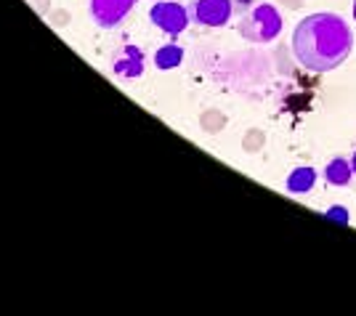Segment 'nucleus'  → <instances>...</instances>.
I'll use <instances>...</instances> for the list:
<instances>
[{"label":"nucleus","instance_id":"obj_4","mask_svg":"<svg viewBox=\"0 0 356 316\" xmlns=\"http://www.w3.org/2000/svg\"><path fill=\"white\" fill-rule=\"evenodd\" d=\"M234 16V0H192V19L202 27H223Z\"/></svg>","mask_w":356,"mask_h":316},{"label":"nucleus","instance_id":"obj_10","mask_svg":"<svg viewBox=\"0 0 356 316\" xmlns=\"http://www.w3.org/2000/svg\"><path fill=\"white\" fill-rule=\"evenodd\" d=\"M200 125H202V131L210 135L221 133L223 125H226V115L218 112V109H205V112L200 115Z\"/></svg>","mask_w":356,"mask_h":316},{"label":"nucleus","instance_id":"obj_12","mask_svg":"<svg viewBox=\"0 0 356 316\" xmlns=\"http://www.w3.org/2000/svg\"><path fill=\"white\" fill-rule=\"evenodd\" d=\"M327 218H335L338 224H348V210L341 208V205H335V208H330V210H327Z\"/></svg>","mask_w":356,"mask_h":316},{"label":"nucleus","instance_id":"obj_6","mask_svg":"<svg viewBox=\"0 0 356 316\" xmlns=\"http://www.w3.org/2000/svg\"><path fill=\"white\" fill-rule=\"evenodd\" d=\"M112 69L118 77H125V80H136V77L144 75V51L138 45H122L115 61H112Z\"/></svg>","mask_w":356,"mask_h":316},{"label":"nucleus","instance_id":"obj_15","mask_svg":"<svg viewBox=\"0 0 356 316\" xmlns=\"http://www.w3.org/2000/svg\"><path fill=\"white\" fill-rule=\"evenodd\" d=\"M351 167H354V176H356V151L351 154Z\"/></svg>","mask_w":356,"mask_h":316},{"label":"nucleus","instance_id":"obj_11","mask_svg":"<svg viewBox=\"0 0 356 316\" xmlns=\"http://www.w3.org/2000/svg\"><path fill=\"white\" fill-rule=\"evenodd\" d=\"M264 144H266V135H264V131H258V128L248 131L245 138H242V147H245V151H250V154L264 149Z\"/></svg>","mask_w":356,"mask_h":316},{"label":"nucleus","instance_id":"obj_16","mask_svg":"<svg viewBox=\"0 0 356 316\" xmlns=\"http://www.w3.org/2000/svg\"><path fill=\"white\" fill-rule=\"evenodd\" d=\"M354 19H356V0H354Z\"/></svg>","mask_w":356,"mask_h":316},{"label":"nucleus","instance_id":"obj_1","mask_svg":"<svg viewBox=\"0 0 356 316\" xmlns=\"http://www.w3.org/2000/svg\"><path fill=\"white\" fill-rule=\"evenodd\" d=\"M354 35L338 14H312L298 22L293 32V53L309 72H332L351 56Z\"/></svg>","mask_w":356,"mask_h":316},{"label":"nucleus","instance_id":"obj_14","mask_svg":"<svg viewBox=\"0 0 356 316\" xmlns=\"http://www.w3.org/2000/svg\"><path fill=\"white\" fill-rule=\"evenodd\" d=\"M282 3L287 8H300V6H303V0H282Z\"/></svg>","mask_w":356,"mask_h":316},{"label":"nucleus","instance_id":"obj_3","mask_svg":"<svg viewBox=\"0 0 356 316\" xmlns=\"http://www.w3.org/2000/svg\"><path fill=\"white\" fill-rule=\"evenodd\" d=\"M149 19H152V24H154L157 30H163L165 35L176 38V35H181V32L189 27L192 14H189L181 3H176V0H163V3H154V6H152Z\"/></svg>","mask_w":356,"mask_h":316},{"label":"nucleus","instance_id":"obj_13","mask_svg":"<svg viewBox=\"0 0 356 316\" xmlns=\"http://www.w3.org/2000/svg\"><path fill=\"white\" fill-rule=\"evenodd\" d=\"M258 0H234V14H245V11H250L252 6H255Z\"/></svg>","mask_w":356,"mask_h":316},{"label":"nucleus","instance_id":"obj_5","mask_svg":"<svg viewBox=\"0 0 356 316\" xmlns=\"http://www.w3.org/2000/svg\"><path fill=\"white\" fill-rule=\"evenodd\" d=\"M136 0H90V19L104 27V30H112L122 24V19L134 11Z\"/></svg>","mask_w":356,"mask_h":316},{"label":"nucleus","instance_id":"obj_7","mask_svg":"<svg viewBox=\"0 0 356 316\" xmlns=\"http://www.w3.org/2000/svg\"><path fill=\"white\" fill-rule=\"evenodd\" d=\"M354 178V167H351V160L346 157H332L325 167V181L332 183V186H348Z\"/></svg>","mask_w":356,"mask_h":316},{"label":"nucleus","instance_id":"obj_9","mask_svg":"<svg viewBox=\"0 0 356 316\" xmlns=\"http://www.w3.org/2000/svg\"><path fill=\"white\" fill-rule=\"evenodd\" d=\"M184 61V48L178 43H168L163 48H157V53H154V64H157V69H176L178 64Z\"/></svg>","mask_w":356,"mask_h":316},{"label":"nucleus","instance_id":"obj_8","mask_svg":"<svg viewBox=\"0 0 356 316\" xmlns=\"http://www.w3.org/2000/svg\"><path fill=\"white\" fill-rule=\"evenodd\" d=\"M314 183H316V170L312 165H300L287 176V192L290 194H306L314 189Z\"/></svg>","mask_w":356,"mask_h":316},{"label":"nucleus","instance_id":"obj_2","mask_svg":"<svg viewBox=\"0 0 356 316\" xmlns=\"http://www.w3.org/2000/svg\"><path fill=\"white\" fill-rule=\"evenodd\" d=\"M237 30L248 43H255V45L274 43L282 35V14L277 11L274 3L258 0L250 11H245V14L239 16Z\"/></svg>","mask_w":356,"mask_h":316}]
</instances>
